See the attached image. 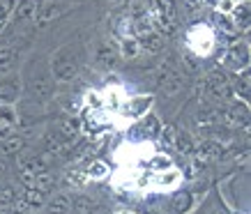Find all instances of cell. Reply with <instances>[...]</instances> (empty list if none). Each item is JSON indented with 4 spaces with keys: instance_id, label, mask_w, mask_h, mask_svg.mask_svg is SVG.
I'll return each instance as SVG.
<instances>
[{
    "instance_id": "26",
    "label": "cell",
    "mask_w": 251,
    "mask_h": 214,
    "mask_svg": "<svg viewBox=\"0 0 251 214\" xmlns=\"http://www.w3.org/2000/svg\"><path fill=\"white\" fill-rule=\"evenodd\" d=\"M143 129L148 131V134H157V131L161 129V124H159V120H157V118H154V115H150V118H148V120H145Z\"/></svg>"
},
{
    "instance_id": "2",
    "label": "cell",
    "mask_w": 251,
    "mask_h": 214,
    "mask_svg": "<svg viewBox=\"0 0 251 214\" xmlns=\"http://www.w3.org/2000/svg\"><path fill=\"white\" fill-rule=\"evenodd\" d=\"M205 88H207V95H210L214 101L228 99L230 92H233V88H230V83H228V76H226L224 69H212V71L207 74Z\"/></svg>"
},
{
    "instance_id": "8",
    "label": "cell",
    "mask_w": 251,
    "mask_h": 214,
    "mask_svg": "<svg viewBox=\"0 0 251 214\" xmlns=\"http://www.w3.org/2000/svg\"><path fill=\"white\" fill-rule=\"evenodd\" d=\"M224 157V147L212 143V141H207L203 145L198 147L196 152V166H205L207 161H214V159H221Z\"/></svg>"
},
{
    "instance_id": "24",
    "label": "cell",
    "mask_w": 251,
    "mask_h": 214,
    "mask_svg": "<svg viewBox=\"0 0 251 214\" xmlns=\"http://www.w3.org/2000/svg\"><path fill=\"white\" fill-rule=\"evenodd\" d=\"M150 97H138V99H134L131 101V104H134V106H131V113L134 115H138V113H143L145 111V106H150Z\"/></svg>"
},
{
    "instance_id": "27",
    "label": "cell",
    "mask_w": 251,
    "mask_h": 214,
    "mask_svg": "<svg viewBox=\"0 0 251 214\" xmlns=\"http://www.w3.org/2000/svg\"><path fill=\"white\" fill-rule=\"evenodd\" d=\"M14 189H0V205H9V203H14Z\"/></svg>"
},
{
    "instance_id": "18",
    "label": "cell",
    "mask_w": 251,
    "mask_h": 214,
    "mask_svg": "<svg viewBox=\"0 0 251 214\" xmlns=\"http://www.w3.org/2000/svg\"><path fill=\"white\" fill-rule=\"evenodd\" d=\"M23 203L28 207H42L46 203V196H44V191H39V189H28L25 196H23Z\"/></svg>"
},
{
    "instance_id": "11",
    "label": "cell",
    "mask_w": 251,
    "mask_h": 214,
    "mask_svg": "<svg viewBox=\"0 0 251 214\" xmlns=\"http://www.w3.org/2000/svg\"><path fill=\"white\" fill-rule=\"evenodd\" d=\"M39 9V0H21L19 2V9H16V23H23L32 19V16L37 14Z\"/></svg>"
},
{
    "instance_id": "28",
    "label": "cell",
    "mask_w": 251,
    "mask_h": 214,
    "mask_svg": "<svg viewBox=\"0 0 251 214\" xmlns=\"http://www.w3.org/2000/svg\"><path fill=\"white\" fill-rule=\"evenodd\" d=\"M35 177L37 173H21V184L25 189H35Z\"/></svg>"
},
{
    "instance_id": "33",
    "label": "cell",
    "mask_w": 251,
    "mask_h": 214,
    "mask_svg": "<svg viewBox=\"0 0 251 214\" xmlns=\"http://www.w3.org/2000/svg\"><path fill=\"white\" fill-rule=\"evenodd\" d=\"M90 214H106V212H104V210H92Z\"/></svg>"
},
{
    "instance_id": "31",
    "label": "cell",
    "mask_w": 251,
    "mask_h": 214,
    "mask_svg": "<svg viewBox=\"0 0 251 214\" xmlns=\"http://www.w3.org/2000/svg\"><path fill=\"white\" fill-rule=\"evenodd\" d=\"M201 2H203V0H184V5H187L189 9H196Z\"/></svg>"
},
{
    "instance_id": "3",
    "label": "cell",
    "mask_w": 251,
    "mask_h": 214,
    "mask_svg": "<svg viewBox=\"0 0 251 214\" xmlns=\"http://www.w3.org/2000/svg\"><path fill=\"white\" fill-rule=\"evenodd\" d=\"M249 122V108L244 104H233V106L219 108V124L226 127H247Z\"/></svg>"
},
{
    "instance_id": "5",
    "label": "cell",
    "mask_w": 251,
    "mask_h": 214,
    "mask_svg": "<svg viewBox=\"0 0 251 214\" xmlns=\"http://www.w3.org/2000/svg\"><path fill=\"white\" fill-rule=\"evenodd\" d=\"M30 88H32V92H35L37 97H42V99L51 97V92H53L51 78H49V74L42 69V65H35V67H32V71H30Z\"/></svg>"
},
{
    "instance_id": "22",
    "label": "cell",
    "mask_w": 251,
    "mask_h": 214,
    "mask_svg": "<svg viewBox=\"0 0 251 214\" xmlns=\"http://www.w3.org/2000/svg\"><path fill=\"white\" fill-rule=\"evenodd\" d=\"M235 92H237V95H242L244 101L249 99V74H247V71H244L242 78L235 83Z\"/></svg>"
},
{
    "instance_id": "12",
    "label": "cell",
    "mask_w": 251,
    "mask_h": 214,
    "mask_svg": "<svg viewBox=\"0 0 251 214\" xmlns=\"http://www.w3.org/2000/svg\"><path fill=\"white\" fill-rule=\"evenodd\" d=\"M44 205L46 214H69V198H65V196H55L53 200H49Z\"/></svg>"
},
{
    "instance_id": "21",
    "label": "cell",
    "mask_w": 251,
    "mask_h": 214,
    "mask_svg": "<svg viewBox=\"0 0 251 214\" xmlns=\"http://www.w3.org/2000/svg\"><path fill=\"white\" fill-rule=\"evenodd\" d=\"M235 21L237 23H242V25H247V21H249V2L244 0L242 5H235Z\"/></svg>"
},
{
    "instance_id": "30",
    "label": "cell",
    "mask_w": 251,
    "mask_h": 214,
    "mask_svg": "<svg viewBox=\"0 0 251 214\" xmlns=\"http://www.w3.org/2000/svg\"><path fill=\"white\" fill-rule=\"evenodd\" d=\"M168 166H171V159H168V157H154L152 168H168Z\"/></svg>"
},
{
    "instance_id": "34",
    "label": "cell",
    "mask_w": 251,
    "mask_h": 214,
    "mask_svg": "<svg viewBox=\"0 0 251 214\" xmlns=\"http://www.w3.org/2000/svg\"><path fill=\"white\" fill-rule=\"evenodd\" d=\"M0 173H5V164L2 161H0Z\"/></svg>"
},
{
    "instance_id": "10",
    "label": "cell",
    "mask_w": 251,
    "mask_h": 214,
    "mask_svg": "<svg viewBox=\"0 0 251 214\" xmlns=\"http://www.w3.org/2000/svg\"><path fill=\"white\" fill-rule=\"evenodd\" d=\"M62 14V2H46L44 7H39L37 9V25H44V23H49L51 19H55V16H60Z\"/></svg>"
},
{
    "instance_id": "13",
    "label": "cell",
    "mask_w": 251,
    "mask_h": 214,
    "mask_svg": "<svg viewBox=\"0 0 251 214\" xmlns=\"http://www.w3.org/2000/svg\"><path fill=\"white\" fill-rule=\"evenodd\" d=\"M69 210H74V214H90L95 210V205L85 196H74V200H69Z\"/></svg>"
},
{
    "instance_id": "32",
    "label": "cell",
    "mask_w": 251,
    "mask_h": 214,
    "mask_svg": "<svg viewBox=\"0 0 251 214\" xmlns=\"http://www.w3.org/2000/svg\"><path fill=\"white\" fill-rule=\"evenodd\" d=\"M90 173H95V175H101V173H104V166H99V164H95Z\"/></svg>"
},
{
    "instance_id": "7",
    "label": "cell",
    "mask_w": 251,
    "mask_h": 214,
    "mask_svg": "<svg viewBox=\"0 0 251 214\" xmlns=\"http://www.w3.org/2000/svg\"><path fill=\"white\" fill-rule=\"evenodd\" d=\"M19 90H21V83H19V78L9 76L5 78L2 83H0V104L2 106H9V104H14L19 99Z\"/></svg>"
},
{
    "instance_id": "25",
    "label": "cell",
    "mask_w": 251,
    "mask_h": 214,
    "mask_svg": "<svg viewBox=\"0 0 251 214\" xmlns=\"http://www.w3.org/2000/svg\"><path fill=\"white\" fill-rule=\"evenodd\" d=\"M122 48H125V55H127V58H136L138 55V44L134 39H125V42H122Z\"/></svg>"
},
{
    "instance_id": "14",
    "label": "cell",
    "mask_w": 251,
    "mask_h": 214,
    "mask_svg": "<svg viewBox=\"0 0 251 214\" xmlns=\"http://www.w3.org/2000/svg\"><path fill=\"white\" fill-rule=\"evenodd\" d=\"M23 147V138L21 136H7L0 141V152L2 154H16Z\"/></svg>"
},
{
    "instance_id": "9",
    "label": "cell",
    "mask_w": 251,
    "mask_h": 214,
    "mask_svg": "<svg viewBox=\"0 0 251 214\" xmlns=\"http://www.w3.org/2000/svg\"><path fill=\"white\" fill-rule=\"evenodd\" d=\"M95 60H97V65L101 69H111V67H115V65H118V53H115L113 46L101 44L97 48V53H95Z\"/></svg>"
},
{
    "instance_id": "16",
    "label": "cell",
    "mask_w": 251,
    "mask_h": 214,
    "mask_svg": "<svg viewBox=\"0 0 251 214\" xmlns=\"http://www.w3.org/2000/svg\"><path fill=\"white\" fill-rule=\"evenodd\" d=\"M173 145L177 147L180 152H184V154H191V152H194V141H191V136L187 134V131H182V134H175Z\"/></svg>"
},
{
    "instance_id": "29",
    "label": "cell",
    "mask_w": 251,
    "mask_h": 214,
    "mask_svg": "<svg viewBox=\"0 0 251 214\" xmlns=\"http://www.w3.org/2000/svg\"><path fill=\"white\" fill-rule=\"evenodd\" d=\"M173 138H175L173 127H166V129H161V143H164V145H173Z\"/></svg>"
},
{
    "instance_id": "23",
    "label": "cell",
    "mask_w": 251,
    "mask_h": 214,
    "mask_svg": "<svg viewBox=\"0 0 251 214\" xmlns=\"http://www.w3.org/2000/svg\"><path fill=\"white\" fill-rule=\"evenodd\" d=\"M12 7H14V0H0V28L5 25V21L12 14Z\"/></svg>"
},
{
    "instance_id": "20",
    "label": "cell",
    "mask_w": 251,
    "mask_h": 214,
    "mask_svg": "<svg viewBox=\"0 0 251 214\" xmlns=\"http://www.w3.org/2000/svg\"><path fill=\"white\" fill-rule=\"evenodd\" d=\"M12 62H14V51L12 48H0V74L9 71Z\"/></svg>"
},
{
    "instance_id": "15",
    "label": "cell",
    "mask_w": 251,
    "mask_h": 214,
    "mask_svg": "<svg viewBox=\"0 0 251 214\" xmlns=\"http://www.w3.org/2000/svg\"><path fill=\"white\" fill-rule=\"evenodd\" d=\"M198 124L201 127L219 124V108H201L198 111Z\"/></svg>"
},
{
    "instance_id": "6",
    "label": "cell",
    "mask_w": 251,
    "mask_h": 214,
    "mask_svg": "<svg viewBox=\"0 0 251 214\" xmlns=\"http://www.w3.org/2000/svg\"><path fill=\"white\" fill-rule=\"evenodd\" d=\"M157 83H159V88L166 92V95H173V92H177L182 88V76H180L173 67H161Z\"/></svg>"
},
{
    "instance_id": "1",
    "label": "cell",
    "mask_w": 251,
    "mask_h": 214,
    "mask_svg": "<svg viewBox=\"0 0 251 214\" xmlns=\"http://www.w3.org/2000/svg\"><path fill=\"white\" fill-rule=\"evenodd\" d=\"M78 69H81V60H78V53L74 51V46H62L53 55L51 71L58 81H72L78 74Z\"/></svg>"
},
{
    "instance_id": "4",
    "label": "cell",
    "mask_w": 251,
    "mask_h": 214,
    "mask_svg": "<svg viewBox=\"0 0 251 214\" xmlns=\"http://www.w3.org/2000/svg\"><path fill=\"white\" fill-rule=\"evenodd\" d=\"M249 65V46L240 42V44H233L228 48V53L224 58V67L233 69V71H240V69H247Z\"/></svg>"
},
{
    "instance_id": "17",
    "label": "cell",
    "mask_w": 251,
    "mask_h": 214,
    "mask_svg": "<svg viewBox=\"0 0 251 214\" xmlns=\"http://www.w3.org/2000/svg\"><path fill=\"white\" fill-rule=\"evenodd\" d=\"M143 46L150 53H159L161 48H164V39H161V35H157V32H148L143 37Z\"/></svg>"
},
{
    "instance_id": "19",
    "label": "cell",
    "mask_w": 251,
    "mask_h": 214,
    "mask_svg": "<svg viewBox=\"0 0 251 214\" xmlns=\"http://www.w3.org/2000/svg\"><path fill=\"white\" fill-rule=\"evenodd\" d=\"M189 205H191V193L180 191L173 196V212L175 214H184L189 210Z\"/></svg>"
}]
</instances>
